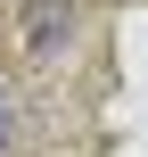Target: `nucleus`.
Instances as JSON below:
<instances>
[{
	"label": "nucleus",
	"instance_id": "f257e3e1",
	"mask_svg": "<svg viewBox=\"0 0 148 157\" xmlns=\"http://www.w3.org/2000/svg\"><path fill=\"white\" fill-rule=\"evenodd\" d=\"M25 33H33V58H49V50L74 33V8H66V0H49V8H33V25H25Z\"/></svg>",
	"mask_w": 148,
	"mask_h": 157
},
{
	"label": "nucleus",
	"instance_id": "f03ea898",
	"mask_svg": "<svg viewBox=\"0 0 148 157\" xmlns=\"http://www.w3.org/2000/svg\"><path fill=\"white\" fill-rule=\"evenodd\" d=\"M0 149H8V99H0Z\"/></svg>",
	"mask_w": 148,
	"mask_h": 157
}]
</instances>
